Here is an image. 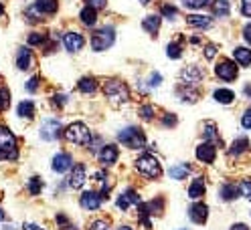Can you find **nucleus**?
Segmentation results:
<instances>
[{"instance_id": "1", "label": "nucleus", "mask_w": 251, "mask_h": 230, "mask_svg": "<svg viewBox=\"0 0 251 230\" xmlns=\"http://www.w3.org/2000/svg\"><path fill=\"white\" fill-rule=\"evenodd\" d=\"M63 135H65V140L69 144H75V146H91V142H93L89 127L85 124H81V121H75V124L67 125L63 129Z\"/></svg>"}, {"instance_id": "2", "label": "nucleus", "mask_w": 251, "mask_h": 230, "mask_svg": "<svg viewBox=\"0 0 251 230\" xmlns=\"http://www.w3.org/2000/svg\"><path fill=\"white\" fill-rule=\"evenodd\" d=\"M103 95L112 105H122V103L130 101V89L126 83H122L118 79H112V81H107L103 85Z\"/></svg>"}, {"instance_id": "3", "label": "nucleus", "mask_w": 251, "mask_h": 230, "mask_svg": "<svg viewBox=\"0 0 251 230\" xmlns=\"http://www.w3.org/2000/svg\"><path fill=\"white\" fill-rule=\"evenodd\" d=\"M0 156H2V160H17L19 158L17 137H14V133L6 125H0Z\"/></svg>"}, {"instance_id": "4", "label": "nucleus", "mask_w": 251, "mask_h": 230, "mask_svg": "<svg viewBox=\"0 0 251 230\" xmlns=\"http://www.w3.org/2000/svg\"><path fill=\"white\" fill-rule=\"evenodd\" d=\"M136 170L146 176L148 180H158L162 176V166L160 162L156 160L154 156H150V153H144V156H140L136 160Z\"/></svg>"}, {"instance_id": "5", "label": "nucleus", "mask_w": 251, "mask_h": 230, "mask_svg": "<svg viewBox=\"0 0 251 230\" xmlns=\"http://www.w3.org/2000/svg\"><path fill=\"white\" fill-rule=\"evenodd\" d=\"M118 140L128 149H142L146 146V135L140 127H126L118 133Z\"/></svg>"}, {"instance_id": "6", "label": "nucleus", "mask_w": 251, "mask_h": 230, "mask_svg": "<svg viewBox=\"0 0 251 230\" xmlns=\"http://www.w3.org/2000/svg\"><path fill=\"white\" fill-rule=\"evenodd\" d=\"M114 41H116V30H114V26H103V28L96 30V33L91 35V49L96 51V53L107 51V49L114 44Z\"/></svg>"}, {"instance_id": "7", "label": "nucleus", "mask_w": 251, "mask_h": 230, "mask_svg": "<svg viewBox=\"0 0 251 230\" xmlns=\"http://www.w3.org/2000/svg\"><path fill=\"white\" fill-rule=\"evenodd\" d=\"M215 75L219 77V79H223V81H233L235 77L239 75V69H237V65H235L233 61L223 59V61H219V63H217Z\"/></svg>"}, {"instance_id": "8", "label": "nucleus", "mask_w": 251, "mask_h": 230, "mask_svg": "<svg viewBox=\"0 0 251 230\" xmlns=\"http://www.w3.org/2000/svg\"><path fill=\"white\" fill-rule=\"evenodd\" d=\"M61 131H63V127H61V121L59 119H47L45 124L41 125V129H39V133H41V137H43L45 142L57 140V137L61 135Z\"/></svg>"}, {"instance_id": "9", "label": "nucleus", "mask_w": 251, "mask_h": 230, "mask_svg": "<svg viewBox=\"0 0 251 230\" xmlns=\"http://www.w3.org/2000/svg\"><path fill=\"white\" fill-rule=\"evenodd\" d=\"M63 44H65V49L69 53H79L85 44V39H83V35L77 33V30H69V33L63 35Z\"/></svg>"}, {"instance_id": "10", "label": "nucleus", "mask_w": 251, "mask_h": 230, "mask_svg": "<svg viewBox=\"0 0 251 230\" xmlns=\"http://www.w3.org/2000/svg\"><path fill=\"white\" fill-rule=\"evenodd\" d=\"M202 77H205V71L197 65H191V67H184L180 71V79H182V85H197L202 81Z\"/></svg>"}, {"instance_id": "11", "label": "nucleus", "mask_w": 251, "mask_h": 230, "mask_svg": "<svg viewBox=\"0 0 251 230\" xmlns=\"http://www.w3.org/2000/svg\"><path fill=\"white\" fill-rule=\"evenodd\" d=\"M101 202H103V198H101L98 192H91V190H89V192H83V194H81V198H79L81 208H83V210H87V212L100 210Z\"/></svg>"}, {"instance_id": "12", "label": "nucleus", "mask_w": 251, "mask_h": 230, "mask_svg": "<svg viewBox=\"0 0 251 230\" xmlns=\"http://www.w3.org/2000/svg\"><path fill=\"white\" fill-rule=\"evenodd\" d=\"M85 176H87V167H85V164H77V166H73L71 176H69V186H71L73 190L83 188Z\"/></svg>"}, {"instance_id": "13", "label": "nucleus", "mask_w": 251, "mask_h": 230, "mask_svg": "<svg viewBox=\"0 0 251 230\" xmlns=\"http://www.w3.org/2000/svg\"><path fill=\"white\" fill-rule=\"evenodd\" d=\"M51 167H53V172H57V174L69 172L73 167V156H71V153H65V151L57 153V156L53 158V166Z\"/></svg>"}, {"instance_id": "14", "label": "nucleus", "mask_w": 251, "mask_h": 230, "mask_svg": "<svg viewBox=\"0 0 251 230\" xmlns=\"http://www.w3.org/2000/svg\"><path fill=\"white\" fill-rule=\"evenodd\" d=\"M116 204H118V208H120L122 212H126L130 206H138V204H142V202H140V194L130 188V190H126L124 194H120V198H118Z\"/></svg>"}, {"instance_id": "15", "label": "nucleus", "mask_w": 251, "mask_h": 230, "mask_svg": "<svg viewBox=\"0 0 251 230\" xmlns=\"http://www.w3.org/2000/svg\"><path fill=\"white\" fill-rule=\"evenodd\" d=\"M188 218H191L195 224H205L207 218H209V206L202 204V202H197L188 208Z\"/></svg>"}, {"instance_id": "16", "label": "nucleus", "mask_w": 251, "mask_h": 230, "mask_svg": "<svg viewBox=\"0 0 251 230\" xmlns=\"http://www.w3.org/2000/svg\"><path fill=\"white\" fill-rule=\"evenodd\" d=\"M98 158H100V162H101L103 166H114V164L118 162V158H120V151H118L116 146L107 144V146H101Z\"/></svg>"}, {"instance_id": "17", "label": "nucleus", "mask_w": 251, "mask_h": 230, "mask_svg": "<svg viewBox=\"0 0 251 230\" xmlns=\"http://www.w3.org/2000/svg\"><path fill=\"white\" fill-rule=\"evenodd\" d=\"M215 158H217V147H215L213 144L205 142V144H201V146L197 147V160H199V162H202V164H213Z\"/></svg>"}, {"instance_id": "18", "label": "nucleus", "mask_w": 251, "mask_h": 230, "mask_svg": "<svg viewBox=\"0 0 251 230\" xmlns=\"http://www.w3.org/2000/svg\"><path fill=\"white\" fill-rule=\"evenodd\" d=\"M17 67L21 71H26L33 67V51H30L28 47H21L19 53H17Z\"/></svg>"}, {"instance_id": "19", "label": "nucleus", "mask_w": 251, "mask_h": 230, "mask_svg": "<svg viewBox=\"0 0 251 230\" xmlns=\"http://www.w3.org/2000/svg\"><path fill=\"white\" fill-rule=\"evenodd\" d=\"M202 137L213 144V146H221V137H219V131H217V125L213 124V121H207L205 125H202Z\"/></svg>"}, {"instance_id": "20", "label": "nucleus", "mask_w": 251, "mask_h": 230, "mask_svg": "<svg viewBox=\"0 0 251 230\" xmlns=\"http://www.w3.org/2000/svg\"><path fill=\"white\" fill-rule=\"evenodd\" d=\"M207 192V186H205V180L202 178H195L193 184L188 186V198H193V200H199V198H202Z\"/></svg>"}, {"instance_id": "21", "label": "nucleus", "mask_w": 251, "mask_h": 230, "mask_svg": "<svg viewBox=\"0 0 251 230\" xmlns=\"http://www.w3.org/2000/svg\"><path fill=\"white\" fill-rule=\"evenodd\" d=\"M41 14H55L59 8V0H37L33 4Z\"/></svg>"}, {"instance_id": "22", "label": "nucleus", "mask_w": 251, "mask_h": 230, "mask_svg": "<svg viewBox=\"0 0 251 230\" xmlns=\"http://www.w3.org/2000/svg\"><path fill=\"white\" fill-rule=\"evenodd\" d=\"M233 59H235V63H239L241 67H249L251 65V49L237 47L233 51Z\"/></svg>"}, {"instance_id": "23", "label": "nucleus", "mask_w": 251, "mask_h": 230, "mask_svg": "<svg viewBox=\"0 0 251 230\" xmlns=\"http://www.w3.org/2000/svg\"><path fill=\"white\" fill-rule=\"evenodd\" d=\"M176 93H178V97H180L182 101H188V103H195V101L199 99V91L193 89L191 85H180V87L176 89Z\"/></svg>"}, {"instance_id": "24", "label": "nucleus", "mask_w": 251, "mask_h": 230, "mask_svg": "<svg viewBox=\"0 0 251 230\" xmlns=\"http://www.w3.org/2000/svg\"><path fill=\"white\" fill-rule=\"evenodd\" d=\"M186 22L193 28H209L211 26V19L205 17V14H191V17H186Z\"/></svg>"}, {"instance_id": "25", "label": "nucleus", "mask_w": 251, "mask_h": 230, "mask_svg": "<svg viewBox=\"0 0 251 230\" xmlns=\"http://www.w3.org/2000/svg\"><path fill=\"white\" fill-rule=\"evenodd\" d=\"M77 89H79L83 95H91L98 91V81L93 79V77H83V79L77 83Z\"/></svg>"}, {"instance_id": "26", "label": "nucleus", "mask_w": 251, "mask_h": 230, "mask_svg": "<svg viewBox=\"0 0 251 230\" xmlns=\"http://www.w3.org/2000/svg\"><path fill=\"white\" fill-rule=\"evenodd\" d=\"M160 17H158V14H148V17L142 21V26H144V30H146V33H158V28H160Z\"/></svg>"}, {"instance_id": "27", "label": "nucleus", "mask_w": 251, "mask_h": 230, "mask_svg": "<svg viewBox=\"0 0 251 230\" xmlns=\"http://www.w3.org/2000/svg\"><path fill=\"white\" fill-rule=\"evenodd\" d=\"M79 19H81V22H83L85 26H96V22H98V12H96V8L85 6V8L79 12Z\"/></svg>"}, {"instance_id": "28", "label": "nucleus", "mask_w": 251, "mask_h": 230, "mask_svg": "<svg viewBox=\"0 0 251 230\" xmlns=\"http://www.w3.org/2000/svg\"><path fill=\"white\" fill-rule=\"evenodd\" d=\"M237 194H239V188L235 186V184H231V182H225L223 186H221V198H223L225 202L235 200V198H237Z\"/></svg>"}, {"instance_id": "29", "label": "nucleus", "mask_w": 251, "mask_h": 230, "mask_svg": "<svg viewBox=\"0 0 251 230\" xmlns=\"http://www.w3.org/2000/svg\"><path fill=\"white\" fill-rule=\"evenodd\" d=\"M213 97H215L217 103H223V105H229V103L235 101V93L231 89H217L213 93Z\"/></svg>"}, {"instance_id": "30", "label": "nucleus", "mask_w": 251, "mask_h": 230, "mask_svg": "<svg viewBox=\"0 0 251 230\" xmlns=\"http://www.w3.org/2000/svg\"><path fill=\"white\" fill-rule=\"evenodd\" d=\"M247 149H249V140H247V137H239V140H235L231 144L229 153H231V156H241V153L247 151Z\"/></svg>"}, {"instance_id": "31", "label": "nucleus", "mask_w": 251, "mask_h": 230, "mask_svg": "<svg viewBox=\"0 0 251 230\" xmlns=\"http://www.w3.org/2000/svg\"><path fill=\"white\" fill-rule=\"evenodd\" d=\"M188 172H191V166L188 164H178V166H172L168 174H170V178H175V180H184Z\"/></svg>"}, {"instance_id": "32", "label": "nucleus", "mask_w": 251, "mask_h": 230, "mask_svg": "<svg viewBox=\"0 0 251 230\" xmlns=\"http://www.w3.org/2000/svg\"><path fill=\"white\" fill-rule=\"evenodd\" d=\"M19 115L25 119H33L35 117V103L33 101H21L19 103Z\"/></svg>"}, {"instance_id": "33", "label": "nucleus", "mask_w": 251, "mask_h": 230, "mask_svg": "<svg viewBox=\"0 0 251 230\" xmlns=\"http://www.w3.org/2000/svg\"><path fill=\"white\" fill-rule=\"evenodd\" d=\"M144 208L148 210L150 216H154V214H162V210H164V200H162V198H154V200H150L148 204H144Z\"/></svg>"}, {"instance_id": "34", "label": "nucleus", "mask_w": 251, "mask_h": 230, "mask_svg": "<svg viewBox=\"0 0 251 230\" xmlns=\"http://www.w3.org/2000/svg\"><path fill=\"white\" fill-rule=\"evenodd\" d=\"M213 12L217 14L219 19L229 17V2H227V0H215V4H213Z\"/></svg>"}, {"instance_id": "35", "label": "nucleus", "mask_w": 251, "mask_h": 230, "mask_svg": "<svg viewBox=\"0 0 251 230\" xmlns=\"http://www.w3.org/2000/svg\"><path fill=\"white\" fill-rule=\"evenodd\" d=\"M41 190H43V182H41V178H39V176H33V178L28 180V194H30V196H39Z\"/></svg>"}, {"instance_id": "36", "label": "nucleus", "mask_w": 251, "mask_h": 230, "mask_svg": "<svg viewBox=\"0 0 251 230\" xmlns=\"http://www.w3.org/2000/svg\"><path fill=\"white\" fill-rule=\"evenodd\" d=\"M213 2V0H182V4L186 8H195V10H201V8H205Z\"/></svg>"}, {"instance_id": "37", "label": "nucleus", "mask_w": 251, "mask_h": 230, "mask_svg": "<svg viewBox=\"0 0 251 230\" xmlns=\"http://www.w3.org/2000/svg\"><path fill=\"white\" fill-rule=\"evenodd\" d=\"M166 55H168L170 59H180V55H182L180 42H170L168 47H166Z\"/></svg>"}, {"instance_id": "38", "label": "nucleus", "mask_w": 251, "mask_h": 230, "mask_svg": "<svg viewBox=\"0 0 251 230\" xmlns=\"http://www.w3.org/2000/svg\"><path fill=\"white\" fill-rule=\"evenodd\" d=\"M8 105H10V91L0 87V111L8 109Z\"/></svg>"}, {"instance_id": "39", "label": "nucleus", "mask_w": 251, "mask_h": 230, "mask_svg": "<svg viewBox=\"0 0 251 230\" xmlns=\"http://www.w3.org/2000/svg\"><path fill=\"white\" fill-rule=\"evenodd\" d=\"M45 41H47V35H41V33L28 35V44H30V47H39V44H45Z\"/></svg>"}, {"instance_id": "40", "label": "nucleus", "mask_w": 251, "mask_h": 230, "mask_svg": "<svg viewBox=\"0 0 251 230\" xmlns=\"http://www.w3.org/2000/svg\"><path fill=\"white\" fill-rule=\"evenodd\" d=\"M25 14H26V19H28V22H39V21H43V19H41V17H43V14H41V12H39V10L35 8V6H28Z\"/></svg>"}, {"instance_id": "41", "label": "nucleus", "mask_w": 251, "mask_h": 230, "mask_svg": "<svg viewBox=\"0 0 251 230\" xmlns=\"http://www.w3.org/2000/svg\"><path fill=\"white\" fill-rule=\"evenodd\" d=\"M160 12H162V17H166V19H170V21H172V19H176V14H178V10L172 6V4H164Z\"/></svg>"}, {"instance_id": "42", "label": "nucleus", "mask_w": 251, "mask_h": 230, "mask_svg": "<svg viewBox=\"0 0 251 230\" xmlns=\"http://www.w3.org/2000/svg\"><path fill=\"white\" fill-rule=\"evenodd\" d=\"M239 192L247 198V200H251V180H243L241 186H239Z\"/></svg>"}, {"instance_id": "43", "label": "nucleus", "mask_w": 251, "mask_h": 230, "mask_svg": "<svg viewBox=\"0 0 251 230\" xmlns=\"http://www.w3.org/2000/svg\"><path fill=\"white\" fill-rule=\"evenodd\" d=\"M162 124H164L166 127H175V125L178 124V119H176L175 113H166V115L162 117Z\"/></svg>"}, {"instance_id": "44", "label": "nucleus", "mask_w": 251, "mask_h": 230, "mask_svg": "<svg viewBox=\"0 0 251 230\" xmlns=\"http://www.w3.org/2000/svg\"><path fill=\"white\" fill-rule=\"evenodd\" d=\"M87 230H109V224L105 220H93Z\"/></svg>"}, {"instance_id": "45", "label": "nucleus", "mask_w": 251, "mask_h": 230, "mask_svg": "<svg viewBox=\"0 0 251 230\" xmlns=\"http://www.w3.org/2000/svg\"><path fill=\"white\" fill-rule=\"evenodd\" d=\"M140 115H142V119L150 121V119H152V115H154V107H150V105L140 107Z\"/></svg>"}, {"instance_id": "46", "label": "nucleus", "mask_w": 251, "mask_h": 230, "mask_svg": "<svg viewBox=\"0 0 251 230\" xmlns=\"http://www.w3.org/2000/svg\"><path fill=\"white\" fill-rule=\"evenodd\" d=\"M37 89H39V77H30V79L26 81V91L28 93H35Z\"/></svg>"}, {"instance_id": "47", "label": "nucleus", "mask_w": 251, "mask_h": 230, "mask_svg": "<svg viewBox=\"0 0 251 230\" xmlns=\"http://www.w3.org/2000/svg\"><path fill=\"white\" fill-rule=\"evenodd\" d=\"M160 83H162V75H160V73H152L150 79H148V85H150V87H158Z\"/></svg>"}, {"instance_id": "48", "label": "nucleus", "mask_w": 251, "mask_h": 230, "mask_svg": "<svg viewBox=\"0 0 251 230\" xmlns=\"http://www.w3.org/2000/svg\"><path fill=\"white\" fill-rule=\"evenodd\" d=\"M241 125H243L245 129H251V107L243 113V117H241Z\"/></svg>"}, {"instance_id": "49", "label": "nucleus", "mask_w": 251, "mask_h": 230, "mask_svg": "<svg viewBox=\"0 0 251 230\" xmlns=\"http://www.w3.org/2000/svg\"><path fill=\"white\" fill-rule=\"evenodd\" d=\"M241 12L243 17L251 19V0H241Z\"/></svg>"}, {"instance_id": "50", "label": "nucleus", "mask_w": 251, "mask_h": 230, "mask_svg": "<svg viewBox=\"0 0 251 230\" xmlns=\"http://www.w3.org/2000/svg\"><path fill=\"white\" fill-rule=\"evenodd\" d=\"M87 2V6H91V8H105V4H107V0H85Z\"/></svg>"}, {"instance_id": "51", "label": "nucleus", "mask_w": 251, "mask_h": 230, "mask_svg": "<svg viewBox=\"0 0 251 230\" xmlns=\"http://www.w3.org/2000/svg\"><path fill=\"white\" fill-rule=\"evenodd\" d=\"M65 103H67V97L65 95H61V93L59 95H53V105L55 107H63Z\"/></svg>"}, {"instance_id": "52", "label": "nucleus", "mask_w": 251, "mask_h": 230, "mask_svg": "<svg viewBox=\"0 0 251 230\" xmlns=\"http://www.w3.org/2000/svg\"><path fill=\"white\" fill-rule=\"evenodd\" d=\"M215 55H217V49H215V44H207L205 47V57L211 61V59H215Z\"/></svg>"}, {"instance_id": "53", "label": "nucleus", "mask_w": 251, "mask_h": 230, "mask_svg": "<svg viewBox=\"0 0 251 230\" xmlns=\"http://www.w3.org/2000/svg\"><path fill=\"white\" fill-rule=\"evenodd\" d=\"M23 230H45V228H41L39 224H33V222H25L23 224Z\"/></svg>"}, {"instance_id": "54", "label": "nucleus", "mask_w": 251, "mask_h": 230, "mask_svg": "<svg viewBox=\"0 0 251 230\" xmlns=\"http://www.w3.org/2000/svg\"><path fill=\"white\" fill-rule=\"evenodd\" d=\"M243 39H245V41L251 44V24H247V26L243 28Z\"/></svg>"}, {"instance_id": "55", "label": "nucleus", "mask_w": 251, "mask_h": 230, "mask_svg": "<svg viewBox=\"0 0 251 230\" xmlns=\"http://www.w3.org/2000/svg\"><path fill=\"white\" fill-rule=\"evenodd\" d=\"M231 230H249V226L239 222V224H233V226H231Z\"/></svg>"}, {"instance_id": "56", "label": "nucleus", "mask_w": 251, "mask_h": 230, "mask_svg": "<svg viewBox=\"0 0 251 230\" xmlns=\"http://www.w3.org/2000/svg\"><path fill=\"white\" fill-rule=\"evenodd\" d=\"M61 230H77L71 222H65V224H61Z\"/></svg>"}, {"instance_id": "57", "label": "nucleus", "mask_w": 251, "mask_h": 230, "mask_svg": "<svg viewBox=\"0 0 251 230\" xmlns=\"http://www.w3.org/2000/svg\"><path fill=\"white\" fill-rule=\"evenodd\" d=\"M4 218H6V214H4V210H2V208H0V222H2Z\"/></svg>"}, {"instance_id": "58", "label": "nucleus", "mask_w": 251, "mask_h": 230, "mask_svg": "<svg viewBox=\"0 0 251 230\" xmlns=\"http://www.w3.org/2000/svg\"><path fill=\"white\" fill-rule=\"evenodd\" d=\"M118 230H134V228H132V226H126V224H124V226H118Z\"/></svg>"}, {"instance_id": "59", "label": "nucleus", "mask_w": 251, "mask_h": 230, "mask_svg": "<svg viewBox=\"0 0 251 230\" xmlns=\"http://www.w3.org/2000/svg\"><path fill=\"white\" fill-rule=\"evenodd\" d=\"M140 4H150V0H138Z\"/></svg>"}, {"instance_id": "60", "label": "nucleus", "mask_w": 251, "mask_h": 230, "mask_svg": "<svg viewBox=\"0 0 251 230\" xmlns=\"http://www.w3.org/2000/svg\"><path fill=\"white\" fill-rule=\"evenodd\" d=\"M2 12H4V6H2V4H0V17H2Z\"/></svg>"}, {"instance_id": "61", "label": "nucleus", "mask_w": 251, "mask_h": 230, "mask_svg": "<svg viewBox=\"0 0 251 230\" xmlns=\"http://www.w3.org/2000/svg\"><path fill=\"white\" fill-rule=\"evenodd\" d=\"M0 160H2V156H0Z\"/></svg>"}]
</instances>
